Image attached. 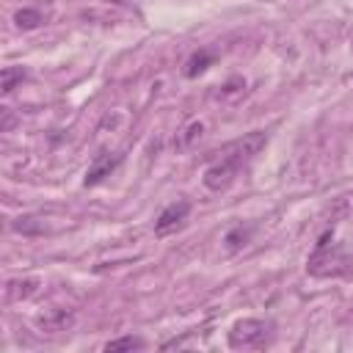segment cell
I'll return each instance as SVG.
<instances>
[{"instance_id": "cell-1", "label": "cell", "mask_w": 353, "mask_h": 353, "mask_svg": "<svg viewBox=\"0 0 353 353\" xmlns=\"http://www.w3.org/2000/svg\"><path fill=\"white\" fill-rule=\"evenodd\" d=\"M331 237H334V234L325 232V234L317 240L314 254L306 259V270H309L312 276L328 279V276H342V273L350 270V265H353L350 254H347L342 245H334Z\"/></svg>"}, {"instance_id": "cell-2", "label": "cell", "mask_w": 353, "mask_h": 353, "mask_svg": "<svg viewBox=\"0 0 353 353\" xmlns=\"http://www.w3.org/2000/svg\"><path fill=\"white\" fill-rule=\"evenodd\" d=\"M268 331L270 325L265 320H256V317H245V320H237L229 331V347L232 350H251V347H259L265 345L268 339Z\"/></svg>"}, {"instance_id": "cell-3", "label": "cell", "mask_w": 353, "mask_h": 353, "mask_svg": "<svg viewBox=\"0 0 353 353\" xmlns=\"http://www.w3.org/2000/svg\"><path fill=\"white\" fill-rule=\"evenodd\" d=\"M265 143H268V135L265 132H248V135H243L240 141H234V143H229V146H223L221 149V160H229V163H234L237 168L240 165H245L248 160H254L262 149H265Z\"/></svg>"}, {"instance_id": "cell-4", "label": "cell", "mask_w": 353, "mask_h": 353, "mask_svg": "<svg viewBox=\"0 0 353 353\" xmlns=\"http://www.w3.org/2000/svg\"><path fill=\"white\" fill-rule=\"evenodd\" d=\"M188 212H190V201H185V199L171 201V204L163 207V212L157 215V221H154V234H168V232L179 229V226L185 223Z\"/></svg>"}, {"instance_id": "cell-5", "label": "cell", "mask_w": 353, "mask_h": 353, "mask_svg": "<svg viewBox=\"0 0 353 353\" xmlns=\"http://www.w3.org/2000/svg\"><path fill=\"white\" fill-rule=\"evenodd\" d=\"M237 171H240V168H237L234 163H229V160H218V163H212V165L204 171V185H207L210 190L221 193V190H226V188L234 182Z\"/></svg>"}, {"instance_id": "cell-6", "label": "cell", "mask_w": 353, "mask_h": 353, "mask_svg": "<svg viewBox=\"0 0 353 353\" xmlns=\"http://www.w3.org/2000/svg\"><path fill=\"white\" fill-rule=\"evenodd\" d=\"M74 325V314L69 309H47L44 314L36 317V328L41 334H63Z\"/></svg>"}, {"instance_id": "cell-7", "label": "cell", "mask_w": 353, "mask_h": 353, "mask_svg": "<svg viewBox=\"0 0 353 353\" xmlns=\"http://www.w3.org/2000/svg\"><path fill=\"white\" fill-rule=\"evenodd\" d=\"M119 165V154H108V152H102V154H97L94 160H91V165H88V171H85V188L88 185H97V182H102L105 176H110V171Z\"/></svg>"}, {"instance_id": "cell-8", "label": "cell", "mask_w": 353, "mask_h": 353, "mask_svg": "<svg viewBox=\"0 0 353 353\" xmlns=\"http://www.w3.org/2000/svg\"><path fill=\"white\" fill-rule=\"evenodd\" d=\"M39 290V279L28 276V279H11L6 281V301L14 303V301H28L30 295H36Z\"/></svg>"}, {"instance_id": "cell-9", "label": "cell", "mask_w": 353, "mask_h": 353, "mask_svg": "<svg viewBox=\"0 0 353 353\" xmlns=\"http://www.w3.org/2000/svg\"><path fill=\"white\" fill-rule=\"evenodd\" d=\"M14 22H17L19 30H33V28H39V25L44 22V17H41V11H36V8H19V11L14 14Z\"/></svg>"}, {"instance_id": "cell-10", "label": "cell", "mask_w": 353, "mask_h": 353, "mask_svg": "<svg viewBox=\"0 0 353 353\" xmlns=\"http://www.w3.org/2000/svg\"><path fill=\"white\" fill-rule=\"evenodd\" d=\"M22 80H25V69L22 66H6L0 72V91L3 94H11L17 88V83H22Z\"/></svg>"}, {"instance_id": "cell-11", "label": "cell", "mask_w": 353, "mask_h": 353, "mask_svg": "<svg viewBox=\"0 0 353 353\" xmlns=\"http://www.w3.org/2000/svg\"><path fill=\"white\" fill-rule=\"evenodd\" d=\"M212 61H215V55L207 52V50H201V52L190 55V61H188V66H185V74H188V77H196V74H201Z\"/></svg>"}, {"instance_id": "cell-12", "label": "cell", "mask_w": 353, "mask_h": 353, "mask_svg": "<svg viewBox=\"0 0 353 353\" xmlns=\"http://www.w3.org/2000/svg\"><path fill=\"white\" fill-rule=\"evenodd\" d=\"M146 342L141 336H119V339H110L102 350L105 353H119V350H141Z\"/></svg>"}, {"instance_id": "cell-13", "label": "cell", "mask_w": 353, "mask_h": 353, "mask_svg": "<svg viewBox=\"0 0 353 353\" xmlns=\"http://www.w3.org/2000/svg\"><path fill=\"white\" fill-rule=\"evenodd\" d=\"M248 237H251V226H234L232 232H226V237H223V243H226V251H240L245 243H248Z\"/></svg>"}, {"instance_id": "cell-14", "label": "cell", "mask_w": 353, "mask_h": 353, "mask_svg": "<svg viewBox=\"0 0 353 353\" xmlns=\"http://www.w3.org/2000/svg\"><path fill=\"white\" fill-rule=\"evenodd\" d=\"M201 135H204V124H201V121H190V124L182 130L179 146H182V149H190V146H196V141H201Z\"/></svg>"}, {"instance_id": "cell-15", "label": "cell", "mask_w": 353, "mask_h": 353, "mask_svg": "<svg viewBox=\"0 0 353 353\" xmlns=\"http://www.w3.org/2000/svg\"><path fill=\"white\" fill-rule=\"evenodd\" d=\"M47 226H44V221H39V218H17L14 221V232H22V234H41Z\"/></svg>"}, {"instance_id": "cell-16", "label": "cell", "mask_w": 353, "mask_h": 353, "mask_svg": "<svg viewBox=\"0 0 353 353\" xmlns=\"http://www.w3.org/2000/svg\"><path fill=\"white\" fill-rule=\"evenodd\" d=\"M11 124H14V119H11V116H8V110L3 108V130H8Z\"/></svg>"}, {"instance_id": "cell-17", "label": "cell", "mask_w": 353, "mask_h": 353, "mask_svg": "<svg viewBox=\"0 0 353 353\" xmlns=\"http://www.w3.org/2000/svg\"><path fill=\"white\" fill-rule=\"evenodd\" d=\"M108 3H124V0H108Z\"/></svg>"}]
</instances>
